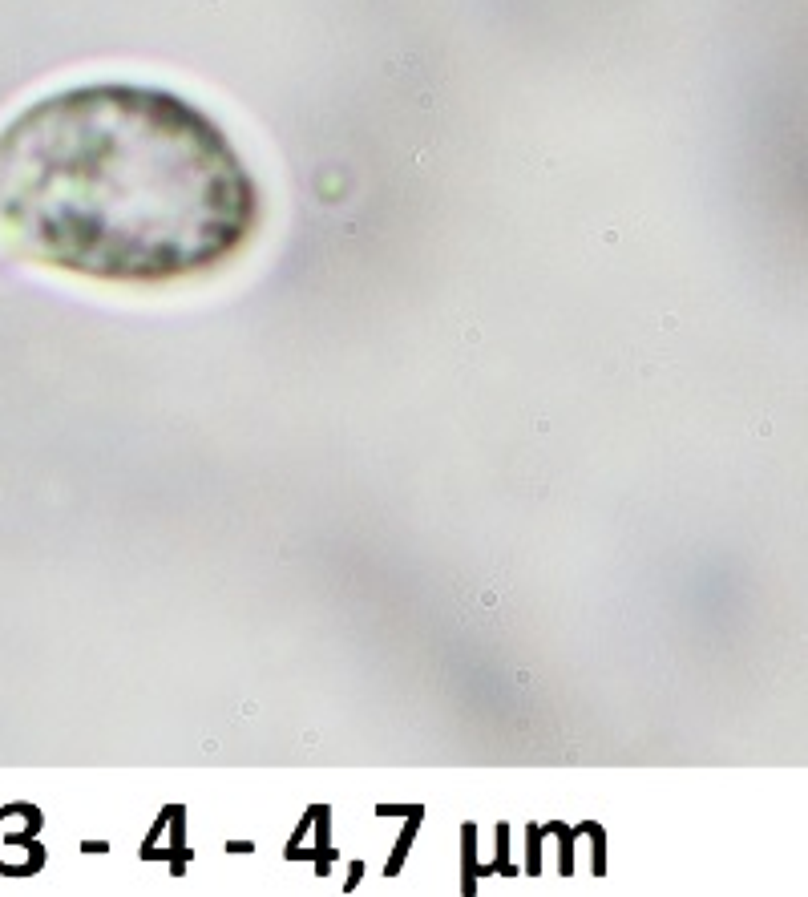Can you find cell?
<instances>
[{
	"instance_id": "cell-1",
	"label": "cell",
	"mask_w": 808,
	"mask_h": 897,
	"mask_svg": "<svg viewBox=\"0 0 808 897\" xmlns=\"http://www.w3.org/2000/svg\"><path fill=\"white\" fill-rule=\"evenodd\" d=\"M259 219L247 158L182 93L69 85L0 130V251L21 263L166 287L227 267Z\"/></svg>"
}]
</instances>
